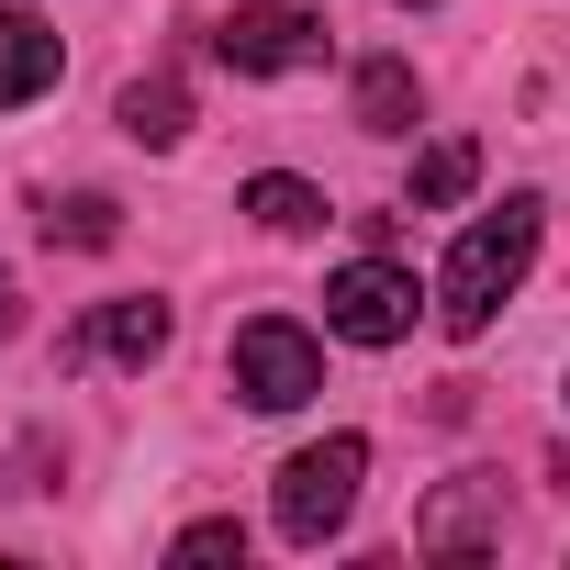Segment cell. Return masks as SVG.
I'll return each mask as SVG.
<instances>
[{
    "instance_id": "obj_1",
    "label": "cell",
    "mask_w": 570,
    "mask_h": 570,
    "mask_svg": "<svg viewBox=\"0 0 570 570\" xmlns=\"http://www.w3.org/2000/svg\"><path fill=\"white\" fill-rule=\"evenodd\" d=\"M537 224H548L537 190H503L492 213H470V235H459L448 268H436V325H448V336H481V325L514 303V279L537 268Z\"/></svg>"
},
{
    "instance_id": "obj_2",
    "label": "cell",
    "mask_w": 570,
    "mask_h": 570,
    "mask_svg": "<svg viewBox=\"0 0 570 570\" xmlns=\"http://www.w3.org/2000/svg\"><path fill=\"white\" fill-rule=\"evenodd\" d=\"M358 481H370V436H325V448H292V459H279V492H268L279 537H292V548H325V537L358 514Z\"/></svg>"
},
{
    "instance_id": "obj_3",
    "label": "cell",
    "mask_w": 570,
    "mask_h": 570,
    "mask_svg": "<svg viewBox=\"0 0 570 570\" xmlns=\"http://www.w3.org/2000/svg\"><path fill=\"white\" fill-rule=\"evenodd\" d=\"M213 57L235 79H292V68H325V12H303V0H235V12L213 23Z\"/></svg>"
},
{
    "instance_id": "obj_4",
    "label": "cell",
    "mask_w": 570,
    "mask_h": 570,
    "mask_svg": "<svg viewBox=\"0 0 570 570\" xmlns=\"http://www.w3.org/2000/svg\"><path fill=\"white\" fill-rule=\"evenodd\" d=\"M235 392L257 403V414H303L314 392H325V347L292 325V314H257V325H235Z\"/></svg>"
},
{
    "instance_id": "obj_5",
    "label": "cell",
    "mask_w": 570,
    "mask_h": 570,
    "mask_svg": "<svg viewBox=\"0 0 570 570\" xmlns=\"http://www.w3.org/2000/svg\"><path fill=\"white\" fill-rule=\"evenodd\" d=\"M414 268H392V246L381 257H358V268H336L325 279V336H347V347H403L414 336Z\"/></svg>"
},
{
    "instance_id": "obj_6",
    "label": "cell",
    "mask_w": 570,
    "mask_h": 570,
    "mask_svg": "<svg viewBox=\"0 0 570 570\" xmlns=\"http://www.w3.org/2000/svg\"><path fill=\"white\" fill-rule=\"evenodd\" d=\"M503 548V470H459L414 503V559H492Z\"/></svg>"
},
{
    "instance_id": "obj_7",
    "label": "cell",
    "mask_w": 570,
    "mask_h": 570,
    "mask_svg": "<svg viewBox=\"0 0 570 570\" xmlns=\"http://www.w3.org/2000/svg\"><path fill=\"white\" fill-rule=\"evenodd\" d=\"M90 358H124V370L168 358V303H157V292H124V303H101L90 325L57 336V370H90Z\"/></svg>"
},
{
    "instance_id": "obj_8",
    "label": "cell",
    "mask_w": 570,
    "mask_h": 570,
    "mask_svg": "<svg viewBox=\"0 0 570 570\" xmlns=\"http://www.w3.org/2000/svg\"><path fill=\"white\" fill-rule=\"evenodd\" d=\"M57 68H68L57 23H35V12H0V112L46 101V90H57Z\"/></svg>"
},
{
    "instance_id": "obj_9",
    "label": "cell",
    "mask_w": 570,
    "mask_h": 570,
    "mask_svg": "<svg viewBox=\"0 0 570 570\" xmlns=\"http://www.w3.org/2000/svg\"><path fill=\"white\" fill-rule=\"evenodd\" d=\"M414 112H425L414 68H403V57H370V68H358V135H414Z\"/></svg>"
},
{
    "instance_id": "obj_10",
    "label": "cell",
    "mask_w": 570,
    "mask_h": 570,
    "mask_svg": "<svg viewBox=\"0 0 570 570\" xmlns=\"http://www.w3.org/2000/svg\"><path fill=\"white\" fill-rule=\"evenodd\" d=\"M470 179H481V146H470V135H436V146L414 157V190H403V202H414V213H448V202H470Z\"/></svg>"
},
{
    "instance_id": "obj_11",
    "label": "cell",
    "mask_w": 570,
    "mask_h": 570,
    "mask_svg": "<svg viewBox=\"0 0 570 570\" xmlns=\"http://www.w3.org/2000/svg\"><path fill=\"white\" fill-rule=\"evenodd\" d=\"M246 213H257L268 235H325V190H314V179H292V168L246 179Z\"/></svg>"
},
{
    "instance_id": "obj_12",
    "label": "cell",
    "mask_w": 570,
    "mask_h": 570,
    "mask_svg": "<svg viewBox=\"0 0 570 570\" xmlns=\"http://www.w3.org/2000/svg\"><path fill=\"white\" fill-rule=\"evenodd\" d=\"M124 135H135V146H179V135H190V90H179L168 68L135 79V90H124Z\"/></svg>"
},
{
    "instance_id": "obj_13",
    "label": "cell",
    "mask_w": 570,
    "mask_h": 570,
    "mask_svg": "<svg viewBox=\"0 0 570 570\" xmlns=\"http://www.w3.org/2000/svg\"><path fill=\"white\" fill-rule=\"evenodd\" d=\"M46 235L57 246H112L124 235V202L112 190H68V202H46Z\"/></svg>"
},
{
    "instance_id": "obj_14",
    "label": "cell",
    "mask_w": 570,
    "mask_h": 570,
    "mask_svg": "<svg viewBox=\"0 0 570 570\" xmlns=\"http://www.w3.org/2000/svg\"><path fill=\"white\" fill-rule=\"evenodd\" d=\"M168 559H190V570H202V559H246V525H235V514H202V525H179Z\"/></svg>"
},
{
    "instance_id": "obj_15",
    "label": "cell",
    "mask_w": 570,
    "mask_h": 570,
    "mask_svg": "<svg viewBox=\"0 0 570 570\" xmlns=\"http://www.w3.org/2000/svg\"><path fill=\"white\" fill-rule=\"evenodd\" d=\"M23 325V292H12V268H0V336H12Z\"/></svg>"
},
{
    "instance_id": "obj_16",
    "label": "cell",
    "mask_w": 570,
    "mask_h": 570,
    "mask_svg": "<svg viewBox=\"0 0 570 570\" xmlns=\"http://www.w3.org/2000/svg\"><path fill=\"white\" fill-rule=\"evenodd\" d=\"M392 12H436V0H392Z\"/></svg>"
}]
</instances>
